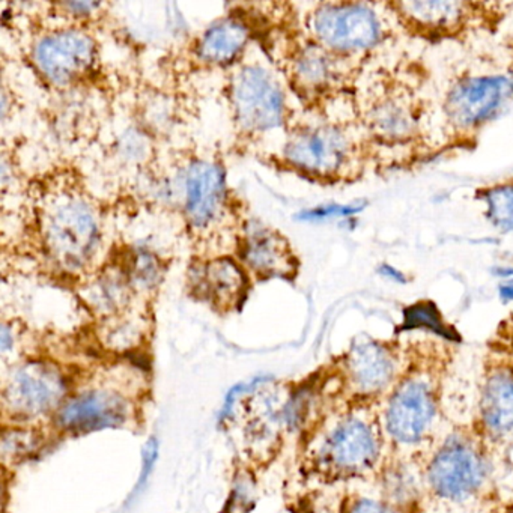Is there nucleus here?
I'll return each instance as SVG.
<instances>
[{"mask_svg":"<svg viewBox=\"0 0 513 513\" xmlns=\"http://www.w3.org/2000/svg\"><path fill=\"white\" fill-rule=\"evenodd\" d=\"M41 231L47 252L68 271L84 269L93 260L100 238L95 209L75 193H60L44 207Z\"/></svg>","mask_w":513,"mask_h":513,"instance_id":"f257e3e1","label":"nucleus"},{"mask_svg":"<svg viewBox=\"0 0 513 513\" xmlns=\"http://www.w3.org/2000/svg\"><path fill=\"white\" fill-rule=\"evenodd\" d=\"M312 29L323 46L345 55L369 50L381 38L378 15L361 4L319 6L312 17Z\"/></svg>","mask_w":513,"mask_h":513,"instance_id":"f03ea898","label":"nucleus"},{"mask_svg":"<svg viewBox=\"0 0 513 513\" xmlns=\"http://www.w3.org/2000/svg\"><path fill=\"white\" fill-rule=\"evenodd\" d=\"M231 97L241 128L265 131L282 124V89L264 68L249 66L236 71L232 79Z\"/></svg>","mask_w":513,"mask_h":513,"instance_id":"7ed1b4c3","label":"nucleus"},{"mask_svg":"<svg viewBox=\"0 0 513 513\" xmlns=\"http://www.w3.org/2000/svg\"><path fill=\"white\" fill-rule=\"evenodd\" d=\"M486 464L476 446L468 439H448L435 455L428 479L441 499L461 501L474 494L485 482Z\"/></svg>","mask_w":513,"mask_h":513,"instance_id":"20e7f679","label":"nucleus"},{"mask_svg":"<svg viewBox=\"0 0 513 513\" xmlns=\"http://www.w3.org/2000/svg\"><path fill=\"white\" fill-rule=\"evenodd\" d=\"M513 95V80L508 75H479L455 84L446 102L447 119L458 128L485 124Z\"/></svg>","mask_w":513,"mask_h":513,"instance_id":"39448f33","label":"nucleus"},{"mask_svg":"<svg viewBox=\"0 0 513 513\" xmlns=\"http://www.w3.org/2000/svg\"><path fill=\"white\" fill-rule=\"evenodd\" d=\"M437 411L435 392L428 381L419 376L399 384L385 411V426L398 443H419L425 438Z\"/></svg>","mask_w":513,"mask_h":513,"instance_id":"423d86ee","label":"nucleus"},{"mask_svg":"<svg viewBox=\"0 0 513 513\" xmlns=\"http://www.w3.org/2000/svg\"><path fill=\"white\" fill-rule=\"evenodd\" d=\"M33 59L49 82L66 86L93 66L95 44L82 31H62L42 38L35 47Z\"/></svg>","mask_w":513,"mask_h":513,"instance_id":"0eeeda50","label":"nucleus"},{"mask_svg":"<svg viewBox=\"0 0 513 513\" xmlns=\"http://www.w3.org/2000/svg\"><path fill=\"white\" fill-rule=\"evenodd\" d=\"M348 154L347 137L334 127H314L294 133L285 149V155L294 166L321 176L341 171Z\"/></svg>","mask_w":513,"mask_h":513,"instance_id":"6e6552de","label":"nucleus"},{"mask_svg":"<svg viewBox=\"0 0 513 513\" xmlns=\"http://www.w3.org/2000/svg\"><path fill=\"white\" fill-rule=\"evenodd\" d=\"M379 443L374 428L360 419H348L325 441L323 456L327 467L341 474H357L372 467Z\"/></svg>","mask_w":513,"mask_h":513,"instance_id":"1a4fd4ad","label":"nucleus"},{"mask_svg":"<svg viewBox=\"0 0 513 513\" xmlns=\"http://www.w3.org/2000/svg\"><path fill=\"white\" fill-rule=\"evenodd\" d=\"M64 381L49 366L28 365L15 370L6 385L5 405L22 416L49 411L64 396Z\"/></svg>","mask_w":513,"mask_h":513,"instance_id":"9d476101","label":"nucleus"},{"mask_svg":"<svg viewBox=\"0 0 513 513\" xmlns=\"http://www.w3.org/2000/svg\"><path fill=\"white\" fill-rule=\"evenodd\" d=\"M225 202V173L216 163H191L184 173V208L195 226H208Z\"/></svg>","mask_w":513,"mask_h":513,"instance_id":"9b49d317","label":"nucleus"},{"mask_svg":"<svg viewBox=\"0 0 513 513\" xmlns=\"http://www.w3.org/2000/svg\"><path fill=\"white\" fill-rule=\"evenodd\" d=\"M128 405L115 392H88L66 403L60 411V425L75 432L116 428L127 420Z\"/></svg>","mask_w":513,"mask_h":513,"instance_id":"f8f14e48","label":"nucleus"},{"mask_svg":"<svg viewBox=\"0 0 513 513\" xmlns=\"http://www.w3.org/2000/svg\"><path fill=\"white\" fill-rule=\"evenodd\" d=\"M241 256L254 273L265 278H285L292 273L294 260L287 240L269 227L252 223L241 241Z\"/></svg>","mask_w":513,"mask_h":513,"instance_id":"ddd939ff","label":"nucleus"},{"mask_svg":"<svg viewBox=\"0 0 513 513\" xmlns=\"http://www.w3.org/2000/svg\"><path fill=\"white\" fill-rule=\"evenodd\" d=\"M394 356L383 343H358L348 357L349 378L363 394H376L385 389L394 378Z\"/></svg>","mask_w":513,"mask_h":513,"instance_id":"4468645a","label":"nucleus"},{"mask_svg":"<svg viewBox=\"0 0 513 513\" xmlns=\"http://www.w3.org/2000/svg\"><path fill=\"white\" fill-rule=\"evenodd\" d=\"M190 280L195 292L216 305L235 303L245 287L244 274L235 262L229 260H216L200 265Z\"/></svg>","mask_w":513,"mask_h":513,"instance_id":"2eb2a0df","label":"nucleus"},{"mask_svg":"<svg viewBox=\"0 0 513 513\" xmlns=\"http://www.w3.org/2000/svg\"><path fill=\"white\" fill-rule=\"evenodd\" d=\"M482 420L495 435L513 432V375L497 370L486 379L482 394Z\"/></svg>","mask_w":513,"mask_h":513,"instance_id":"dca6fc26","label":"nucleus"},{"mask_svg":"<svg viewBox=\"0 0 513 513\" xmlns=\"http://www.w3.org/2000/svg\"><path fill=\"white\" fill-rule=\"evenodd\" d=\"M398 8L408 23L428 32H452L464 23L467 15L465 4L446 0L402 2Z\"/></svg>","mask_w":513,"mask_h":513,"instance_id":"f3484780","label":"nucleus"},{"mask_svg":"<svg viewBox=\"0 0 513 513\" xmlns=\"http://www.w3.org/2000/svg\"><path fill=\"white\" fill-rule=\"evenodd\" d=\"M249 38L244 24L238 20H222L202 35L198 44V56L207 64H227L238 56Z\"/></svg>","mask_w":513,"mask_h":513,"instance_id":"a211bd4d","label":"nucleus"},{"mask_svg":"<svg viewBox=\"0 0 513 513\" xmlns=\"http://www.w3.org/2000/svg\"><path fill=\"white\" fill-rule=\"evenodd\" d=\"M369 118L375 135L384 140H407L416 133V113L402 98H384L372 107Z\"/></svg>","mask_w":513,"mask_h":513,"instance_id":"6ab92c4d","label":"nucleus"},{"mask_svg":"<svg viewBox=\"0 0 513 513\" xmlns=\"http://www.w3.org/2000/svg\"><path fill=\"white\" fill-rule=\"evenodd\" d=\"M294 75L300 86L318 91L325 88L333 79V60L324 49L307 47L296 59Z\"/></svg>","mask_w":513,"mask_h":513,"instance_id":"aec40b11","label":"nucleus"},{"mask_svg":"<svg viewBox=\"0 0 513 513\" xmlns=\"http://www.w3.org/2000/svg\"><path fill=\"white\" fill-rule=\"evenodd\" d=\"M425 329L447 339H456L454 330L444 324L437 305L432 301H420L403 312V330Z\"/></svg>","mask_w":513,"mask_h":513,"instance_id":"412c9836","label":"nucleus"},{"mask_svg":"<svg viewBox=\"0 0 513 513\" xmlns=\"http://www.w3.org/2000/svg\"><path fill=\"white\" fill-rule=\"evenodd\" d=\"M485 200L491 222L503 231H513V184L488 190Z\"/></svg>","mask_w":513,"mask_h":513,"instance_id":"4be33fe9","label":"nucleus"},{"mask_svg":"<svg viewBox=\"0 0 513 513\" xmlns=\"http://www.w3.org/2000/svg\"><path fill=\"white\" fill-rule=\"evenodd\" d=\"M363 208L365 207L358 204L319 205L316 208L309 209V211L301 214V220H305V222H324V220H332V218L351 217V216L360 213Z\"/></svg>","mask_w":513,"mask_h":513,"instance_id":"5701e85b","label":"nucleus"},{"mask_svg":"<svg viewBox=\"0 0 513 513\" xmlns=\"http://www.w3.org/2000/svg\"><path fill=\"white\" fill-rule=\"evenodd\" d=\"M390 494L399 503H405L416 494V482L408 470H396L389 482Z\"/></svg>","mask_w":513,"mask_h":513,"instance_id":"b1692460","label":"nucleus"},{"mask_svg":"<svg viewBox=\"0 0 513 513\" xmlns=\"http://www.w3.org/2000/svg\"><path fill=\"white\" fill-rule=\"evenodd\" d=\"M348 513H394L385 504L378 503L375 500H360L352 506Z\"/></svg>","mask_w":513,"mask_h":513,"instance_id":"393cba45","label":"nucleus"},{"mask_svg":"<svg viewBox=\"0 0 513 513\" xmlns=\"http://www.w3.org/2000/svg\"><path fill=\"white\" fill-rule=\"evenodd\" d=\"M158 444L155 439H148V443L144 447V473H142V481L148 476L149 472L153 470L154 463L157 459Z\"/></svg>","mask_w":513,"mask_h":513,"instance_id":"a878e982","label":"nucleus"},{"mask_svg":"<svg viewBox=\"0 0 513 513\" xmlns=\"http://www.w3.org/2000/svg\"><path fill=\"white\" fill-rule=\"evenodd\" d=\"M379 273L383 274L384 278L390 279L394 282L405 283V274L401 273L399 270L394 269V265L383 264L381 269L378 270Z\"/></svg>","mask_w":513,"mask_h":513,"instance_id":"bb28decb","label":"nucleus"},{"mask_svg":"<svg viewBox=\"0 0 513 513\" xmlns=\"http://www.w3.org/2000/svg\"><path fill=\"white\" fill-rule=\"evenodd\" d=\"M500 296L504 301H513V280L500 287Z\"/></svg>","mask_w":513,"mask_h":513,"instance_id":"cd10ccee","label":"nucleus"}]
</instances>
